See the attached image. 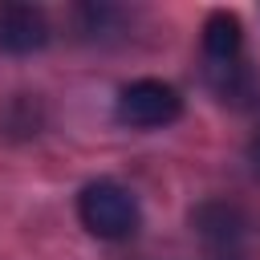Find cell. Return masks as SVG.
Here are the masks:
<instances>
[{
    "instance_id": "6da1fadb",
    "label": "cell",
    "mask_w": 260,
    "mask_h": 260,
    "mask_svg": "<svg viewBox=\"0 0 260 260\" xmlns=\"http://www.w3.org/2000/svg\"><path fill=\"white\" fill-rule=\"evenodd\" d=\"M77 219L98 240H126V236L138 232L142 211H138V199H134L130 187H122L114 179H98V183L81 187V195H77Z\"/></svg>"
},
{
    "instance_id": "7a4b0ae2",
    "label": "cell",
    "mask_w": 260,
    "mask_h": 260,
    "mask_svg": "<svg viewBox=\"0 0 260 260\" xmlns=\"http://www.w3.org/2000/svg\"><path fill=\"white\" fill-rule=\"evenodd\" d=\"M114 114H118L122 126L154 130V126H171V122L183 114V98H179L175 85H167V81H158V77H138V81L122 85Z\"/></svg>"
},
{
    "instance_id": "3957f363",
    "label": "cell",
    "mask_w": 260,
    "mask_h": 260,
    "mask_svg": "<svg viewBox=\"0 0 260 260\" xmlns=\"http://www.w3.org/2000/svg\"><path fill=\"white\" fill-rule=\"evenodd\" d=\"M49 45V20L32 4H0V53L24 57Z\"/></svg>"
},
{
    "instance_id": "277c9868",
    "label": "cell",
    "mask_w": 260,
    "mask_h": 260,
    "mask_svg": "<svg viewBox=\"0 0 260 260\" xmlns=\"http://www.w3.org/2000/svg\"><path fill=\"white\" fill-rule=\"evenodd\" d=\"M244 49V24L236 12H211L203 20V53L215 65H232Z\"/></svg>"
},
{
    "instance_id": "5b68a950",
    "label": "cell",
    "mask_w": 260,
    "mask_h": 260,
    "mask_svg": "<svg viewBox=\"0 0 260 260\" xmlns=\"http://www.w3.org/2000/svg\"><path fill=\"white\" fill-rule=\"evenodd\" d=\"M248 162L256 167V175H260V130L252 134V142H248Z\"/></svg>"
}]
</instances>
